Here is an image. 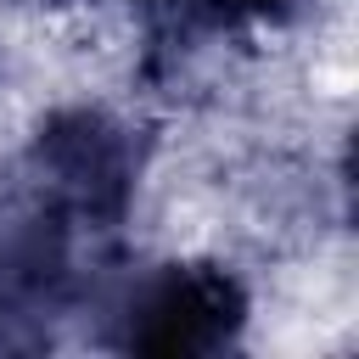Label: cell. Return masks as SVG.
<instances>
[{"label": "cell", "mask_w": 359, "mask_h": 359, "mask_svg": "<svg viewBox=\"0 0 359 359\" xmlns=\"http://www.w3.org/2000/svg\"><path fill=\"white\" fill-rule=\"evenodd\" d=\"M73 241L79 224L22 168H11V180H0V292L50 314H73L84 297Z\"/></svg>", "instance_id": "3957f363"}, {"label": "cell", "mask_w": 359, "mask_h": 359, "mask_svg": "<svg viewBox=\"0 0 359 359\" xmlns=\"http://www.w3.org/2000/svg\"><path fill=\"white\" fill-rule=\"evenodd\" d=\"M11 6H50L56 11V6H79V0H11Z\"/></svg>", "instance_id": "8992f818"}, {"label": "cell", "mask_w": 359, "mask_h": 359, "mask_svg": "<svg viewBox=\"0 0 359 359\" xmlns=\"http://www.w3.org/2000/svg\"><path fill=\"white\" fill-rule=\"evenodd\" d=\"M146 163H151V135L135 118L95 107V101H67L34 123L17 168L79 230L112 236L140 196Z\"/></svg>", "instance_id": "6da1fadb"}, {"label": "cell", "mask_w": 359, "mask_h": 359, "mask_svg": "<svg viewBox=\"0 0 359 359\" xmlns=\"http://www.w3.org/2000/svg\"><path fill=\"white\" fill-rule=\"evenodd\" d=\"M56 320L62 314L0 292V353H45L50 337H56Z\"/></svg>", "instance_id": "5b68a950"}, {"label": "cell", "mask_w": 359, "mask_h": 359, "mask_svg": "<svg viewBox=\"0 0 359 359\" xmlns=\"http://www.w3.org/2000/svg\"><path fill=\"white\" fill-rule=\"evenodd\" d=\"M95 309L107 320L101 337L123 353L202 359V353L236 348V337L247 331L252 297L230 264L191 258V264H151L123 275L95 297Z\"/></svg>", "instance_id": "7a4b0ae2"}, {"label": "cell", "mask_w": 359, "mask_h": 359, "mask_svg": "<svg viewBox=\"0 0 359 359\" xmlns=\"http://www.w3.org/2000/svg\"><path fill=\"white\" fill-rule=\"evenodd\" d=\"M309 0H129L146 45H213L236 28L292 22Z\"/></svg>", "instance_id": "277c9868"}]
</instances>
